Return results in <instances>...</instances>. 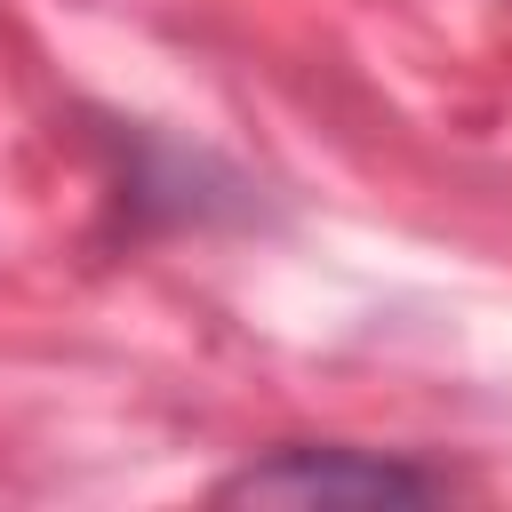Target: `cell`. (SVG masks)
<instances>
[{"mask_svg":"<svg viewBox=\"0 0 512 512\" xmlns=\"http://www.w3.org/2000/svg\"><path fill=\"white\" fill-rule=\"evenodd\" d=\"M216 496L224 504H424V496H440V480L424 464H400V456H376V448L288 440V448L240 464Z\"/></svg>","mask_w":512,"mask_h":512,"instance_id":"6da1fadb","label":"cell"}]
</instances>
